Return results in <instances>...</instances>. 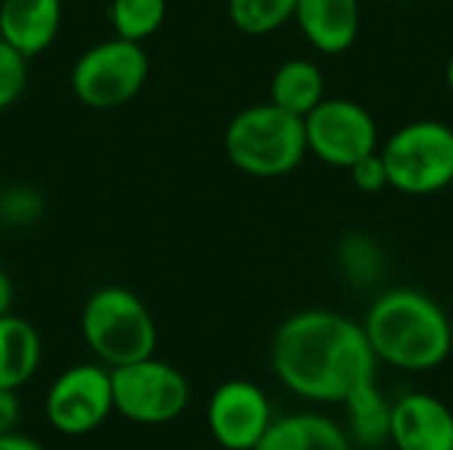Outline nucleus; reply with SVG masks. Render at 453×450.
I'll use <instances>...</instances> for the list:
<instances>
[{"label":"nucleus","mask_w":453,"mask_h":450,"mask_svg":"<svg viewBox=\"0 0 453 450\" xmlns=\"http://www.w3.org/2000/svg\"><path fill=\"white\" fill-rule=\"evenodd\" d=\"M271 366L295 395L316 403H345L356 387L374 379L377 355L364 324L332 310H303L276 329Z\"/></svg>","instance_id":"obj_1"},{"label":"nucleus","mask_w":453,"mask_h":450,"mask_svg":"<svg viewBox=\"0 0 453 450\" xmlns=\"http://www.w3.org/2000/svg\"><path fill=\"white\" fill-rule=\"evenodd\" d=\"M377 361L401 371H433L453 347V329L443 308L417 289L380 294L364 321Z\"/></svg>","instance_id":"obj_2"},{"label":"nucleus","mask_w":453,"mask_h":450,"mask_svg":"<svg viewBox=\"0 0 453 450\" xmlns=\"http://www.w3.org/2000/svg\"><path fill=\"white\" fill-rule=\"evenodd\" d=\"M223 149L228 162L250 178H284L308 156L305 122L273 101L252 103L226 125Z\"/></svg>","instance_id":"obj_3"},{"label":"nucleus","mask_w":453,"mask_h":450,"mask_svg":"<svg viewBox=\"0 0 453 450\" xmlns=\"http://www.w3.org/2000/svg\"><path fill=\"white\" fill-rule=\"evenodd\" d=\"M80 334L106 369L151 358L157 350V321L146 302L127 286L106 284L88 294L80 310Z\"/></svg>","instance_id":"obj_4"},{"label":"nucleus","mask_w":453,"mask_h":450,"mask_svg":"<svg viewBox=\"0 0 453 450\" xmlns=\"http://www.w3.org/2000/svg\"><path fill=\"white\" fill-rule=\"evenodd\" d=\"M151 58L143 42L111 34L85 48L69 69L72 95L93 111H111L130 103L149 82Z\"/></svg>","instance_id":"obj_5"},{"label":"nucleus","mask_w":453,"mask_h":450,"mask_svg":"<svg viewBox=\"0 0 453 450\" xmlns=\"http://www.w3.org/2000/svg\"><path fill=\"white\" fill-rule=\"evenodd\" d=\"M390 188L427 196L453 183V127L438 119H417L398 127L380 149Z\"/></svg>","instance_id":"obj_6"},{"label":"nucleus","mask_w":453,"mask_h":450,"mask_svg":"<svg viewBox=\"0 0 453 450\" xmlns=\"http://www.w3.org/2000/svg\"><path fill=\"white\" fill-rule=\"evenodd\" d=\"M114 411L133 424H170L188 408L191 385L180 369L159 358H143L127 366L109 369Z\"/></svg>","instance_id":"obj_7"},{"label":"nucleus","mask_w":453,"mask_h":450,"mask_svg":"<svg viewBox=\"0 0 453 450\" xmlns=\"http://www.w3.org/2000/svg\"><path fill=\"white\" fill-rule=\"evenodd\" d=\"M308 154L329 167H353L380 149V130L372 111L350 98H324L305 119Z\"/></svg>","instance_id":"obj_8"},{"label":"nucleus","mask_w":453,"mask_h":450,"mask_svg":"<svg viewBox=\"0 0 453 450\" xmlns=\"http://www.w3.org/2000/svg\"><path fill=\"white\" fill-rule=\"evenodd\" d=\"M114 411L111 371L104 363H77L61 371L45 395L50 427L66 438L98 430Z\"/></svg>","instance_id":"obj_9"},{"label":"nucleus","mask_w":453,"mask_h":450,"mask_svg":"<svg viewBox=\"0 0 453 450\" xmlns=\"http://www.w3.org/2000/svg\"><path fill=\"white\" fill-rule=\"evenodd\" d=\"M271 424L273 411L265 393L247 379L223 382L207 403V427L220 448L255 450Z\"/></svg>","instance_id":"obj_10"},{"label":"nucleus","mask_w":453,"mask_h":450,"mask_svg":"<svg viewBox=\"0 0 453 450\" xmlns=\"http://www.w3.org/2000/svg\"><path fill=\"white\" fill-rule=\"evenodd\" d=\"M390 443L398 450H453V411L427 393L393 403Z\"/></svg>","instance_id":"obj_11"},{"label":"nucleus","mask_w":453,"mask_h":450,"mask_svg":"<svg viewBox=\"0 0 453 450\" xmlns=\"http://www.w3.org/2000/svg\"><path fill=\"white\" fill-rule=\"evenodd\" d=\"M64 27L61 0H0V37L24 58L42 56Z\"/></svg>","instance_id":"obj_12"},{"label":"nucleus","mask_w":453,"mask_h":450,"mask_svg":"<svg viewBox=\"0 0 453 450\" xmlns=\"http://www.w3.org/2000/svg\"><path fill=\"white\" fill-rule=\"evenodd\" d=\"M295 21L303 37L324 56H340L353 48L361 29L358 0H297Z\"/></svg>","instance_id":"obj_13"},{"label":"nucleus","mask_w":453,"mask_h":450,"mask_svg":"<svg viewBox=\"0 0 453 450\" xmlns=\"http://www.w3.org/2000/svg\"><path fill=\"white\" fill-rule=\"evenodd\" d=\"M42 339L40 332L21 316L0 318V387L21 390L40 369Z\"/></svg>","instance_id":"obj_14"},{"label":"nucleus","mask_w":453,"mask_h":450,"mask_svg":"<svg viewBox=\"0 0 453 450\" xmlns=\"http://www.w3.org/2000/svg\"><path fill=\"white\" fill-rule=\"evenodd\" d=\"M255 450H353V446L332 419L319 414H292L273 419Z\"/></svg>","instance_id":"obj_15"},{"label":"nucleus","mask_w":453,"mask_h":450,"mask_svg":"<svg viewBox=\"0 0 453 450\" xmlns=\"http://www.w3.org/2000/svg\"><path fill=\"white\" fill-rule=\"evenodd\" d=\"M326 98V77L311 58H289L279 64L271 80V101L295 117H308Z\"/></svg>","instance_id":"obj_16"},{"label":"nucleus","mask_w":453,"mask_h":450,"mask_svg":"<svg viewBox=\"0 0 453 450\" xmlns=\"http://www.w3.org/2000/svg\"><path fill=\"white\" fill-rule=\"evenodd\" d=\"M345 408L350 414V432L366 448H380L390 443V424H393V406L380 393L377 382L369 379L356 387L345 398Z\"/></svg>","instance_id":"obj_17"},{"label":"nucleus","mask_w":453,"mask_h":450,"mask_svg":"<svg viewBox=\"0 0 453 450\" xmlns=\"http://www.w3.org/2000/svg\"><path fill=\"white\" fill-rule=\"evenodd\" d=\"M109 24L117 37L146 42L167 19V0H109Z\"/></svg>","instance_id":"obj_18"},{"label":"nucleus","mask_w":453,"mask_h":450,"mask_svg":"<svg viewBox=\"0 0 453 450\" xmlns=\"http://www.w3.org/2000/svg\"><path fill=\"white\" fill-rule=\"evenodd\" d=\"M297 0H228L231 24L250 37H265L295 19Z\"/></svg>","instance_id":"obj_19"},{"label":"nucleus","mask_w":453,"mask_h":450,"mask_svg":"<svg viewBox=\"0 0 453 450\" xmlns=\"http://www.w3.org/2000/svg\"><path fill=\"white\" fill-rule=\"evenodd\" d=\"M45 212L42 191L27 183H13L0 191V223L5 228L35 225Z\"/></svg>","instance_id":"obj_20"},{"label":"nucleus","mask_w":453,"mask_h":450,"mask_svg":"<svg viewBox=\"0 0 453 450\" xmlns=\"http://www.w3.org/2000/svg\"><path fill=\"white\" fill-rule=\"evenodd\" d=\"M27 61L29 58H24L0 37V111H8L24 95L29 80Z\"/></svg>","instance_id":"obj_21"},{"label":"nucleus","mask_w":453,"mask_h":450,"mask_svg":"<svg viewBox=\"0 0 453 450\" xmlns=\"http://www.w3.org/2000/svg\"><path fill=\"white\" fill-rule=\"evenodd\" d=\"M350 172V180L353 186L361 191V194H382L385 188H390V180H388V167H385V159L377 151L366 154L364 159H358L353 167H348Z\"/></svg>","instance_id":"obj_22"},{"label":"nucleus","mask_w":453,"mask_h":450,"mask_svg":"<svg viewBox=\"0 0 453 450\" xmlns=\"http://www.w3.org/2000/svg\"><path fill=\"white\" fill-rule=\"evenodd\" d=\"M19 390H5L0 387V435L13 432L19 416H21V403H19Z\"/></svg>","instance_id":"obj_23"},{"label":"nucleus","mask_w":453,"mask_h":450,"mask_svg":"<svg viewBox=\"0 0 453 450\" xmlns=\"http://www.w3.org/2000/svg\"><path fill=\"white\" fill-rule=\"evenodd\" d=\"M0 450H45L40 443H35L32 438L16 435V432H5L0 435Z\"/></svg>","instance_id":"obj_24"},{"label":"nucleus","mask_w":453,"mask_h":450,"mask_svg":"<svg viewBox=\"0 0 453 450\" xmlns=\"http://www.w3.org/2000/svg\"><path fill=\"white\" fill-rule=\"evenodd\" d=\"M11 305H13V281H11V276L0 268V318L11 313Z\"/></svg>","instance_id":"obj_25"},{"label":"nucleus","mask_w":453,"mask_h":450,"mask_svg":"<svg viewBox=\"0 0 453 450\" xmlns=\"http://www.w3.org/2000/svg\"><path fill=\"white\" fill-rule=\"evenodd\" d=\"M446 82H449V90L453 95V56L449 58V66H446Z\"/></svg>","instance_id":"obj_26"}]
</instances>
